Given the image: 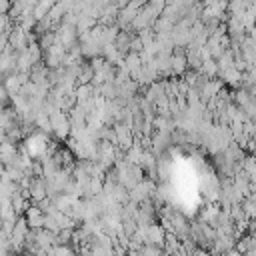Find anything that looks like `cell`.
<instances>
[{
    "mask_svg": "<svg viewBox=\"0 0 256 256\" xmlns=\"http://www.w3.org/2000/svg\"><path fill=\"white\" fill-rule=\"evenodd\" d=\"M10 6H12V0H0V14H8Z\"/></svg>",
    "mask_w": 256,
    "mask_h": 256,
    "instance_id": "cell-1",
    "label": "cell"
}]
</instances>
